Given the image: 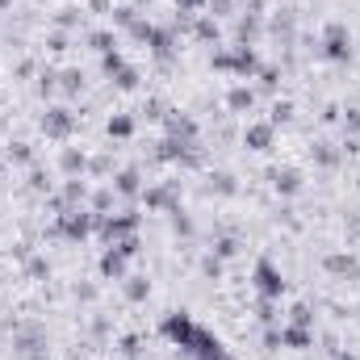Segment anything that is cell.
I'll return each instance as SVG.
<instances>
[{"label": "cell", "instance_id": "6da1fadb", "mask_svg": "<svg viewBox=\"0 0 360 360\" xmlns=\"http://www.w3.org/2000/svg\"><path fill=\"white\" fill-rule=\"evenodd\" d=\"M214 68H218V72H235V76H256V72H260V55H256L252 46L214 51Z\"/></svg>", "mask_w": 360, "mask_h": 360}, {"label": "cell", "instance_id": "7a4b0ae2", "mask_svg": "<svg viewBox=\"0 0 360 360\" xmlns=\"http://www.w3.org/2000/svg\"><path fill=\"white\" fill-rule=\"evenodd\" d=\"M323 55H327L331 63H348V59H352V38H348V30H344L340 21H331V25L323 30Z\"/></svg>", "mask_w": 360, "mask_h": 360}, {"label": "cell", "instance_id": "3957f363", "mask_svg": "<svg viewBox=\"0 0 360 360\" xmlns=\"http://www.w3.org/2000/svg\"><path fill=\"white\" fill-rule=\"evenodd\" d=\"M252 281H256V293H260L264 302H276V297L285 293V276H281V269H276L272 260H260L256 272H252Z\"/></svg>", "mask_w": 360, "mask_h": 360}, {"label": "cell", "instance_id": "277c9868", "mask_svg": "<svg viewBox=\"0 0 360 360\" xmlns=\"http://www.w3.org/2000/svg\"><path fill=\"white\" fill-rule=\"evenodd\" d=\"M72 130H76V113H72V109L51 105V109L42 113V134H46V139H72Z\"/></svg>", "mask_w": 360, "mask_h": 360}, {"label": "cell", "instance_id": "5b68a950", "mask_svg": "<svg viewBox=\"0 0 360 360\" xmlns=\"http://www.w3.org/2000/svg\"><path fill=\"white\" fill-rule=\"evenodd\" d=\"M134 231H139V214H109V218H101V235L109 243H122Z\"/></svg>", "mask_w": 360, "mask_h": 360}, {"label": "cell", "instance_id": "8992f818", "mask_svg": "<svg viewBox=\"0 0 360 360\" xmlns=\"http://www.w3.org/2000/svg\"><path fill=\"white\" fill-rule=\"evenodd\" d=\"M59 231H63L68 239H89L92 235V214H84V210H63V214H59Z\"/></svg>", "mask_w": 360, "mask_h": 360}, {"label": "cell", "instance_id": "52a82bcc", "mask_svg": "<svg viewBox=\"0 0 360 360\" xmlns=\"http://www.w3.org/2000/svg\"><path fill=\"white\" fill-rule=\"evenodd\" d=\"M281 348H289V352H306V348H314V331L289 323V327H281Z\"/></svg>", "mask_w": 360, "mask_h": 360}, {"label": "cell", "instance_id": "ba28073f", "mask_svg": "<svg viewBox=\"0 0 360 360\" xmlns=\"http://www.w3.org/2000/svg\"><path fill=\"white\" fill-rule=\"evenodd\" d=\"M193 331H197V323H193L188 314H168V319H164V335H168V340H176L180 348H188Z\"/></svg>", "mask_w": 360, "mask_h": 360}, {"label": "cell", "instance_id": "9c48e42d", "mask_svg": "<svg viewBox=\"0 0 360 360\" xmlns=\"http://www.w3.org/2000/svg\"><path fill=\"white\" fill-rule=\"evenodd\" d=\"M272 122H248V130H243V143L252 147V151H269L272 147Z\"/></svg>", "mask_w": 360, "mask_h": 360}, {"label": "cell", "instance_id": "30bf717a", "mask_svg": "<svg viewBox=\"0 0 360 360\" xmlns=\"http://www.w3.org/2000/svg\"><path fill=\"white\" fill-rule=\"evenodd\" d=\"M168 139H176V143H184V147H193V143H197V122L184 117V113H172V117H168Z\"/></svg>", "mask_w": 360, "mask_h": 360}, {"label": "cell", "instance_id": "8fae6325", "mask_svg": "<svg viewBox=\"0 0 360 360\" xmlns=\"http://www.w3.org/2000/svg\"><path fill=\"white\" fill-rule=\"evenodd\" d=\"M13 348H17L21 356L38 360V356H42V348H46V340H42L34 327H21V331H17V340H13Z\"/></svg>", "mask_w": 360, "mask_h": 360}, {"label": "cell", "instance_id": "7c38bea8", "mask_svg": "<svg viewBox=\"0 0 360 360\" xmlns=\"http://www.w3.org/2000/svg\"><path fill=\"white\" fill-rule=\"evenodd\" d=\"M323 269L331 272V276H344V281H352V276H360V260H356V256H344V252H335V256H327V260H323Z\"/></svg>", "mask_w": 360, "mask_h": 360}, {"label": "cell", "instance_id": "4fadbf2b", "mask_svg": "<svg viewBox=\"0 0 360 360\" xmlns=\"http://www.w3.org/2000/svg\"><path fill=\"white\" fill-rule=\"evenodd\" d=\"M126 260H130V256H126L122 248H109V252L101 256V276H109V281H122V276H126Z\"/></svg>", "mask_w": 360, "mask_h": 360}, {"label": "cell", "instance_id": "5bb4252c", "mask_svg": "<svg viewBox=\"0 0 360 360\" xmlns=\"http://www.w3.org/2000/svg\"><path fill=\"white\" fill-rule=\"evenodd\" d=\"M252 105H256V92L248 89V84H235V89L226 92V109L231 113H252Z\"/></svg>", "mask_w": 360, "mask_h": 360}, {"label": "cell", "instance_id": "9a60e30c", "mask_svg": "<svg viewBox=\"0 0 360 360\" xmlns=\"http://www.w3.org/2000/svg\"><path fill=\"white\" fill-rule=\"evenodd\" d=\"M143 201H147V210H176V197H172V188H143Z\"/></svg>", "mask_w": 360, "mask_h": 360}, {"label": "cell", "instance_id": "2e32d148", "mask_svg": "<svg viewBox=\"0 0 360 360\" xmlns=\"http://www.w3.org/2000/svg\"><path fill=\"white\" fill-rule=\"evenodd\" d=\"M59 168H63L68 176H80V172L89 168V160H84V151H76V147H63V155H59Z\"/></svg>", "mask_w": 360, "mask_h": 360}, {"label": "cell", "instance_id": "e0dca14e", "mask_svg": "<svg viewBox=\"0 0 360 360\" xmlns=\"http://www.w3.org/2000/svg\"><path fill=\"white\" fill-rule=\"evenodd\" d=\"M113 188H117L122 197H139V193H143V176H139L134 168H126V172H117V180H113Z\"/></svg>", "mask_w": 360, "mask_h": 360}, {"label": "cell", "instance_id": "ac0fdd59", "mask_svg": "<svg viewBox=\"0 0 360 360\" xmlns=\"http://www.w3.org/2000/svg\"><path fill=\"white\" fill-rule=\"evenodd\" d=\"M272 184H276V193H285V197H293V193L302 188V176H297L293 168H276V172H272Z\"/></svg>", "mask_w": 360, "mask_h": 360}, {"label": "cell", "instance_id": "d6986e66", "mask_svg": "<svg viewBox=\"0 0 360 360\" xmlns=\"http://www.w3.org/2000/svg\"><path fill=\"white\" fill-rule=\"evenodd\" d=\"M105 130H109V139H130V134H134V117H130V113H113Z\"/></svg>", "mask_w": 360, "mask_h": 360}, {"label": "cell", "instance_id": "ffe728a7", "mask_svg": "<svg viewBox=\"0 0 360 360\" xmlns=\"http://www.w3.org/2000/svg\"><path fill=\"white\" fill-rule=\"evenodd\" d=\"M147 46H151L160 59H168V55H172V34H168V30H151V34H147Z\"/></svg>", "mask_w": 360, "mask_h": 360}, {"label": "cell", "instance_id": "44dd1931", "mask_svg": "<svg viewBox=\"0 0 360 360\" xmlns=\"http://www.w3.org/2000/svg\"><path fill=\"white\" fill-rule=\"evenodd\" d=\"M147 293H151V281L147 276H126V297L130 302H147Z\"/></svg>", "mask_w": 360, "mask_h": 360}, {"label": "cell", "instance_id": "7402d4cb", "mask_svg": "<svg viewBox=\"0 0 360 360\" xmlns=\"http://www.w3.org/2000/svg\"><path fill=\"white\" fill-rule=\"evenodd\" d=\"M76 201H84V180L72 176L63 184V210H76Z\"/></svg>", "mask_w": 360, "mask_h": 360}, {"label": "cell", "instance_id": "603a6c76", "mask_svg": "<svg viewBox=\"0 0 360 360\" xmlns=\"http://www.w3.org/2000/svg\"><path fill=\"white\" fill-rule=\"evenodd\" d=\"M193 34H197L201 42H218V21H214V17H197Z\"/></svg>", "mask_w": 360, "mask_h": 360}, {"label": "cell", "instance_id": "cb8c5ba5", "mask_svg": "<svg viewBox=\"0 0 360 360\" xmlns=\"http://www.w3.org/2000/svg\"><path fill=\"white\" fill-rule=\"evenodd\" d=\"M314 160H319L323 168H335V164H340V151H335L331 143H314Z\"/></svg>", "mask_w": 360, "mask_h": 360}, {"label": "cell", "instance_id": "d4e9b609", "mask_svg": "<svg viewBox=\"0 0 360 360\" xmlns=\"http://www.w3.org/2000/svg\"><path fill=\"white\" fill-rule=\"evenodd\" d=\"M89 46L96 51V55L113 51V34H109V30H92V34H89Z\"/></svg>", "mask_w": 360, "mask_h": 360}, {"label": "cell", "instance_id": "484cf974", "mask_svg": "<svg viewBox=\"0 0 360 360\" xmlns=\"http://www.w3.org/2000/svg\"><path fill=\"white\" fill-rule=\"evenodd\" d=\"M59 89L68 92V96H76V92L84 89V76H80V72L72 68V72H63V76H59Z\"/></svg>", "mask_w": 360, "mask_h": 360}, {"label": "cell", "instance_id": "4316f807", "mask_svg": "<svg viewBox=\"0 0 360 360\" xmlns=\"http://www.w3.org/2000/svg\"><path fill=\"white\" fill-rule=\"evenodd\" d=\"M122 68H126V59H122L117 51H105V55H101V72H105V76H117Z\"/></svg>", "mask_w": 360, "mask_h": 360}, {"label": "cell", "instance_id": "83f0119b", "mask_svg": "<svg viewBox=\"0 0 360 360\" xmlns=\"http://www.w3.org/2000/svg\"><path fill=\"white\" fill-rule=\"evenodd\" d=\"M256 34H260V21H256V17H243V21H239V38H243V46H248Z\"/></svg>", "mask_w": 360, "mask_h": 360}, {"label": "cell", "instance_id": "f1b7e54d", "mask_svg": "<svg viewBox=\"0 0 360 360\" xmlns=\"http://www.w3.org/2000/svg\"><path fill=\"white\" fill-rule=\"evenodd\" d=\"M113 80H117V89H139V72H134L130 63H126V68H122V72H117Z\"/></svg>", "mask_w": 360, "mask_h": 360}, {"label": "cell", "instance_id": "f546056e", "mask_svg": "<svg viewBox=\"0 0 360 360\" xmlns=\"http://www.w3.org/2000/svg\"><path fill=\"white\" fill-rule=\"evenodd\" d=\"M289 323H297V327H314V314H310V306H293V310H289Z\"/></svg>", "mask_w": 360, "mask_h": 360}, {"label": "cell", "instance_id": "4dcf8cb0", "mask_svg": "<svg viewBox=\"0 0 360 360\" xmlns=\"http://www.w3.org/2000/svg\"><path fill=\"white\" fill-rule=\"evenodd\" d=\"M214 188H218L222 197H231V193H235V176H231V172H214Z\"/></svg>", "mask_w": 360, "mask_h": 360}, {"label": "cell", "instance_id": "1f68e13d", "mask_svg": "<svg viewBox=\"0 0 360 360\" xmlns=\"http://www.w3.org/2000/svg\"><path fill=\"white\" fill-rule=\"evenodd\" d=\"M289 117H293V105H289V101H276V105H272V126H276V122H289Z\"/></svg>", "mask_w": 360, "mask_h": 360}, {"label": "cell", "instance_id": "d6a6232c", "mask_svg": "<svg viewBox=\"0 0 360 360\" xmlns=\"http://www.w3.org/2000/svg\"><path fill=\"white\" fill-rule=\"evenodd\" d=\"M8 155H13L17 164H30V160H34V151H30V143H13V147H8Z\"/></svg>", "mask_w": 360, "mask_h": 360}, {"label": "cell", "instance_id": "836d02e7", "mask_svg": "<svg viewBox=\"0 0 360 360\" xmlns=\"http://www.w3.org/2000/svg\"><path fill=\"white\" fill-rule=\"evenodd\" d=\"M172 231H176V235H193V222H188V218L180 214V205L172 210Z\"/></svg>", "mask_w": 360, "mask_h": 360}, {"label": "cell", "instance_id": "e575fe53", "mask_svg": "<svg viewBox=\"0 0 360 360\" xmlns=\"http://www.w3.org/2000/svg\"><path fill=\"white\" fill-rule=\"evenodd\" d=\"M113 21H117L122 30H130V21H134V8H126V4H122V8H113Z\"/></svg>", "mask_w": 360, "mask_h": 360}, {"label": "cell", "instance_id": "d590c367", "mask_svg": "<svg viewBox=\"0 0 360 360\" xmlns=\"http://www.w3.org/2000/svg\"><path fill=\"white\" fill-rule=\"evenodd\" d=\"M276 80H281L276 68H260V84H264V89H276Z\"/></svg>", "mask_w": 360, "mask_h": 360}, {"label": "cell", "instance_id": "8d00e7d4", "mask_svg": "<svg viewBox=\"0 0 360 360\" xmlns=\"http://www.w3.org/2000/svg\"><path fill=\"white\" fill-rule=\"evenodd\" d=\"M205 8H210L214 17H226V13H231V0H205Z\"/></svg>", "mask_w": 360, "mask_h": 360}, {"label": "cell", "instance_id": "74e56055", "mask_svg": "<svg viewBox=\"0 0 360 360\" xmlns=\"http://www.w3.org/2000/svg\"><path fill=\"white\" fill-rule=\"evenodd\" d=\"M344 126H348L352 134H360V109H348V113H344Z\"/></svg>", "mask_w": 360, "mask_h": 360}, {"label": "cell", "instance_id": "f35d334b", "mask_svg": "<svg viewBox=\"0 0 360 360\" xmlns=\"http://www.w3.org/2000/svg\"><path fill=\"white\" fill-rule=\"evenodd\" d=\"M176 8H180V13H201V8H205V0H176Z\"/></svg>", "mask_w": 360, "mask_h": 360}, {"label": "cell", "instance_id": "ab89813d", "mask_svg": "<svg viewBox=\"0 0 360 360\" xmlns=\"http://www.w3.org/2000/svg\"><path fill=\"white\" fill-rule=\"evenodd\" d=\"M264 348H281V331H276V327L264 331Z\"/></svg>", "mask_w": 360, "mask_h": 360}, {"label": "cell", "instance_id": "60d3db41", "mask_svg": "<svg viewBox=\"0 0 360 360\" xmlns=\"http://www.w3.org/2000/svg\"><path fill=\"white\" fill-rule=\"evenodd\" d=\"M143 113H147V117H164V101H147Z\"/></svg>", "mask_w": 360, "mask_h": 360}, {"label": "cell", "instance_id": "b9f144b4", "mask_svg": "<svg viewBox=\"0 0 360 360\" xmlns=\"http://www.w3.org/2000/svg\"><path fill=\"white\" fill-rule=\"evenodd\" d=\"M109 201H113V193H105V188L92 197V205H96V210H109Z\"/></svg>", "mask_w": 360, "mask_h": 360}, {"label": "cell", "instance_id": "7bdbcfd3", "mask_svg": "<svg viewBox=\"0 0 360 360\" xmlns=\"http://www.w3.org/2000/svg\"><path fill=\"white\" fill-rule=\"evenodd\" d=\"M122 352H126V356H139V340H134V335H126V340H122Z\"/></svg>", "mask_w": 360, "mask_h": 360}, {"label": "cell", "instance_id": "ee69618b", "mask_svg": "<svg viewBox=\"0 0 360 360\" xmlns=\"http://www.w3.org/2000/svg\"><path fill=\"white\" fill-rule=\"evenodd\" d=\"M30 272H34V276H46L51 269H46V260H30Z\"/></svg>", "mask_w": 360, "mask_h": 360}, {"label": "cell", "instance_id": "f6af8a7d", "mask_svg": "<svg viewBox=\"0 0 360 360\" xmlns=\"http://www.w3.org/2000/svg\"><path fill=\"white\" fill-rule=\"evenodd\" d=\"M51 51H68V38L63 34H51Z\"/></svg>", "mask_w": 360, "mask_h": 360}, {"label": "cell", "instance_id": "bcb514c9", "mask_svg": "<svg viewBox=\"0 0 360 360\" xmlns=\"http://www.w3.org/2000/svg\"><path fill=\"white\" fill-rule=\"evenodd\" d=\"M218 256H235V239H222L218 243Z\"/></svg>", "mask_w": 360, "mask_h": 360}, {"label": "cell", "instance_id": "7dc6e473", "mask_svg": "<svg viewBox=\"0 0 360 360\" xmlns=\"http://www.w3.org/2000/svg\"><path fill=\"white\" fill-rule=\"evenodd\" d=\"M340 360H356V356H348V352H344V356H340Z\"/></svg>", "mask_w": 360, "mask_h": 360}, {"label": "cell", "instance_id": "c3c4849f", "mask_svg": "<svg viewBox=\"0 0 360 360\" xmlns=\"http://www.w3.org/2000/svg\"><path fill=\"white\" fill-rule=\"evenodd\" d=\"M0 176H4V164H0Z\"/></svg>", "mask_w": 360, "mask_h": 360}]
</instances>
